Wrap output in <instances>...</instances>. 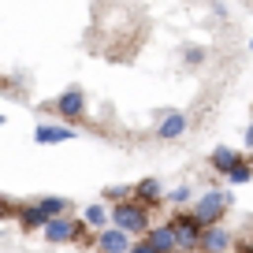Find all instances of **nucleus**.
Masks as SVG:
<instances>
[{"instance_id":"1","label":"nucleus","mask_w":253,"mask_h":253,"mask_svg":"<svg viewBox=\"0 0 253 253\" xmlns=\"http://www.w3.org/2000/svg\"><path fill=\"white\" fill-rule=\"evenodd\" d=\"M246 71L235 4H0V97L130 157L205 142Z\"/></svg>"},{"instance_id":"2","label":"nucleus","mask_w":253,"mask_h":253,"mask_svg":"<svg viewBox=\"0 0 253 253\" xmlns=\"http://www.w3.org/2000/svg\"><path fill=\"white\" fill-rule=\"evenodd\" d=\"M123 253H253V104L227 142L97 205Z\"/></svg>"},{"instance_id":"3","label":"nucleus","mask_w":253,"mask_h":253,"mask_svg":"<svg viewBox=\"0 0 253 253\" xmlns=\"http://www.w3.org/2000/svg\"><path fill=\"white\" fill-rule=\"evenodd\" d=\"M0 253H123V246L97 205L0 194Z\"/></svg>"}]
</instances>
